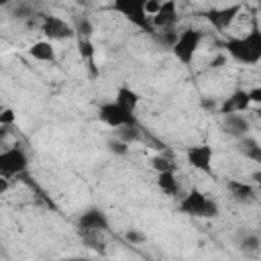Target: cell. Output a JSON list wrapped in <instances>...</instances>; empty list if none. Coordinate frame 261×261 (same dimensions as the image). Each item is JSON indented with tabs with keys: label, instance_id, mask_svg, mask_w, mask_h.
<instances>
[{
	"label": "cell",
	"instance_id": "9c48e42d",
	"mask_svg": "<svg viewBox=\"0 0 261 261\" xmlns=\"http://www.w3.org/2000/svg\"><path fill=\"white\" fill-rule=\"evenodd\" d=\"M243 4H230V6H220V8H212L208 10V20L216 31H228L234 20L241 16Z\"/></svg>",
	"mask_w": 261,
	"mask_h": 261
},
{
	"label": "cell",
	"instance_id": "7c38bea8",
	"mask_svg": "<svg viewBox=\"0 0 261 261\" xmlns=\"http://www.w3.org/2000/svg\"><path fill=\"white\" fill-rule=\"evenodd\" d=\"M80 228L82 230H106L108 228V218L102 210L90 208L80 216Z\"/></svg>",
	"mask_w": 261,
	"mask_h": 261
},
{
	"label": "cell",
	"instance_id": "4316f807",
	"mask_svg": "<svg viewBox=\"0 0 261 261\" xmlns=\"http://www.w3.org/2000/svg\"><path fill=\"white\" fill-rule=\"evenodd\" d=\"M224 61H226V57H224V55H218V57H216V59H214L210 65H212V67H220Z\"/></svg>",
	"mask_w": 261,
	"mask_h": 261
},
{
	"label": "cell",
	"instance_id": "8992f818",
	"mask_svg": "<svg viewBox=\"0 0 261 261\" xmlns=\"http://www.w3.org/2000/svg\"><path fill=\"white\" fill-rule=\"evenodd\" d=\"M39 29L45 35V39H49V41H65V39L75 37V27L71 22H67L65 18L57 16V14L41 16Z\"/></svg>",
	"mask_w": 261,
	"mask_h": 261
},
{
	"label": "cell",
	"instance_id": "5b68a950",
	"mask_svg": "<svg viewBox=\"0 0 261 261\" xmlns=\"http://www.w3.org/2000/svg\"><path fill=\"white\" fill-rule=\"evenodd\" d=\"M98 118H100L104 124H108L110 128H114V130L120 128V126H124V124L137 122V120H135V112L128 110V108H124V106L118 104L116 100L100 104V108H98Z\"/></svg>",
	"mask_w": 261,
	"mask_h": 261
},
{
	"label": "cell",
	"instance_id": "8fae6325",
	"mask_svg": "<svg viewBox=\"0 0 261 261\" xmlns=\"http://www.w3.org/2000/svg\"><path fill=\"white\" fill-rule=\"evenodd\" d=\"M251 106V98L247 90H234L228 98L222 100L220 104V114H232V112H245Z\"/></svg>",
	"mask_w": 261,
	"mask_h": 261
},
{
	"label": "cell",
	"instance_id": "4fadbf2b",
	"mask_svg": "<svg viewBox=\"0 0 261 261\" xmlns=\"http://www.w3.org/2000/svg\"><path fill=\"white\" fill-rule=\"evenodd\" d=\"M29 55H31L35 61H41V63H53V61L57 59L53 41H49V39L35 41V43L29 47Z\"/></svg>",
	"mask_w": 261,
	"mask_h": 261
},
{
	"label": "cell",
	"instance_id": "e0dca14e",
	"mask_svg": "<svg viewBox=\"0 0 261 261\" xmlns=\"http://www.w3.org/2000/svg\"><path fill=\"white\" fill-rule=\"evenodd\" d=\"M237 249L243 255H257L261 251V239L257 232H243L237 239Z\"/></svg>",
	"mask_w": 261,
	"mask_h": 261
},
{
	"label": "cell",
	"instance_id": "d4e9b609",
	"mask_svg": "<svg viewBox=\"0 0 261 261\" xmlns=\"http://www.w3.org/2000/svg\"><path fill=\"white\" fill-rule=\"evenodd\" d=\"M249 92V98H251V104H261V86H255Z\"/></svg>",
	"mask_w": 261,
	"mask_h": 261
},
{
	"label": "cell",
	"instance_id": "f546056e",
	"mask_svg": "<svg viewBox=\"0 0 261 261\" xmlns=\"http://www.w3.org/2000/svg\"><path fill=\"white\" fill-rule=\"evenodd\" d=\"M259 29H261V22H259Z\"/></svg>",
	"mask_w": 261,
	"mask_h": 261
},
{
	"label": "cell",
	"instance_id": "9a60e30c",
	"mask_svg": "<svg viewBox=\"0 0 261 261\" xmlns=\"http://www.w3.org/2000/svg\"><path fill=\"white\" fill-rule=\"evenodd\" d=\"M159 192L163 196H169V198H179V181L175 177V171H161L157 173V179H155Z\"/></svg>",
	"mask_w": 261,
	"mask_h": 261
},
{
	"label": "cell",
	"instance_id": "2e32d148",
	"mask_svg": "<svg viewBox=\"0 0 261 261\" xmlns=\"http://www.w3.org/2000/svg\"><path fill=\"white\" fill-rule=\"evenodd\" d=\"M226 188H228L230 198L237 200V202H251L255 198V188L251 184L243 181V179H230L226 184Z\"/></svg>",
	"mask_w": 261,
	"mask_h": 261
},
{
	"label": "cell",
	"instance_id": "30bf717a",
	"mask_svg": "<svg viewBox=\"0 0 261 261\" xmlns=\"http://www.w3.org/2000/svg\"><path fill=\"white\" fill-rule=\"evenodd\" d=\"M177 20H179L177 2L175 0H163L159 10L151 16V27L159 29V31H171V29H175Z\"/></svg>",
	"mask_w": 261,
	"mask_h": 261
},
{
	"label": "cell",
	"instance_id": "cb8c5ba5",
	"mask_svg": "<svg viewBox=\"0 0 261 261\" xmlns=\"http://www.w3.org/2000/svg\"><path fill=\"white\" fill-rule=\"evenodd\" d=\"M14 120H16L14 110H10V108H2V112H0V126H10Z\"/></svg>",
	"mask_w": 261,
	"mask_h": 261
},
{
	"label": "cell",
	"instance_id": "6da1fadb",
	"mask_svg": "<svg viewBox=\"0 0 261 261\" xmlns=\"http://www.w3.org/2000/svg\"><path fill=\"white\" fill-rule=\"evenodd\" d=\"M226 53L243 65H257L261 61V29L253 24L245 35L230 37L224 45Z\"/></svg>",
	"mask_w": 261,
	"mask_h": 261
},
{
	"label": "cell",
	"instance_id": "5bb4252c",
	"mask_svg": "<svg viewBox=\"0 0 261 261\" xmlns=\"http://www.w3.org/2000/svg\"><path fill=\"white\" fill-rule=\"evenodd\" d=\"M222 118H224V128H226V133L232 135V137H237V139L245 137V135L249 133V128H251V124H249V120L243 116V112L222 114Z\"/></svg>",
	"mask_w": 261,
	"mask_h": 261
},
{
	"label": "cell",
	"instance_id": "44dd1931",
	"mask_svg": "<svg viewBox=\"0 0 261 261\" xmlns=\"http://www.w3.org/2000/svg\"><path fill=\"white\" fill-rule=\"evenodd\" d=\"M106 145H108V151H110L112 155H116V157H124V155L128 153V147H130V145H126L124 141H120L118 137L110 139Z\"/></svg>",
	"mask_w": 261,
	"mask_h": 261
},
{
	"label": "cell",
	"instance_id": "f1b7e54d",
	"mask_svg": "<svg viewBox=\"0 0 261 261\" xmlns=\"http://www.w3.org/2000/svg\"><path fill=\"white\" fill-rule=\"evenodd\" d=\"M259 8H261V0H259Z\"/></svg>",
	"mask_w": 261,
	"mask_h": 261
},
{
	"label": "cell",
	"instance_id": "83f0119b",
	"mask_svg": "<svg viewBox=\"0 0 261 261\" xmlns=\"http://www.w3.org/2000/svg\"><path fill=\"white\" fill-rule=\"evenodd\" d=\"M0 4H8V0H0Z\"/></svg>",
	"mask_w": 261,
	"mask_h": 261
},
{
	"label": "cell",
	"instance_id": "d6986e66",
	"mask_svg": "<svg viewBox=\"0 0 261 261\" xmlns=\"http://www.w3.org/2000/svg\"><path fill=\"white\" fill-rule=\"evenodd\" d=\"M114 137H118V139L124 141L126 145H133V143L141 141V130H139L137 122H133V124H124V126L116 128V135H114Z\"/></svg>",
	"mask_w": 261,
	"mask_h": 261
},
{
	"label": "cell",
	"instance_id": "52a82bcc",
	"mask_svg": "<svg viewBox=\"0 0 261 261\" xmlns=\"http://www.w3.org/2000/svg\"><path fill=\"white\" fill-rule=\"evenodd\" d=\"M29 167V157L20 147H8L0 153V175L16 177Z\"/></svg>",
	"mask_w": 261,
	"mask_h": 261
},
{
	"label": "cell",
	"instance_id": "ac0fdd59",
	"mask_svg": "<svg viewBox=\"0 0 261 261\" xmlns=\"http://www.w3.org/2000/svg\"><path fill=\"white\" fill-rule=\"evenodd\" d=\"M118 104H122L124 108H128V110H137V106H139V94L133 90V88H128V86H120L118 90H116V98H114Z\"/></svg>",
	"mask_w": 261,
	"mask_h": 261
},
{
	"label": "cell",
	"instance_id": "603a6c76",
	"mask_svg": "<svg viewBox=\"0 0 261 261\" xmlns=\"http://www.w3.org/2000/svg\"><path fill=\"white\" fill-rule=\"evenodd\" d=\"M73 27H75V35H77V37H90V35H92V22H90L86 16L77 18V22H75Z\"/></svg>",
	"mask_w": 261,
	"mask_h": 261
},
{
	"label": "cell",
	"instance_id": "ffe728a7",
	"mask_svg": "<svg viewBox=\"0 0 261 261\" xmlns=\"http://www.w3.org/2000/svg\"><path fill=\"white\" fill-rule=\"evenodd\" d=\"M151 167H153L155 173H161V171H175L171 159H167L165 155H155V157L151 159Z\"/></svg>",
	"mask_w": 261,
	"mask_h": 261
},
{
	"label": "cell",
	"instance_id": "7a4b0ae2",
	"mask_svg": "<svg viewBox=\"0 0 261 261\" xmlns=\"http://www.w3.org/2000/svg\"><path fill=\"white\" fill-rule=\"evenodd\" d=\"M177 208L181 214L196 216V218H212L218 214V204L208 194H204L196 188H192L188 194H184L179 198Z\"/></svg>",
	"mask_w": 261,
	"mask_h": 261
},
{
	"label": "cell",
	"instance_id": "484cf974",
	"mask_svg": "<svg viewBox=\"0 0 261 261\" xmlns=\"http://www.w3.org/2000/svg\"><path fill=\"white\" fill-rule=\"evenodd\" d=\"M126 239H128L130 243H143V241H145V234H141V232H137L135 228H130V230L126 232Z\"/></svg>",
	"mask_w": 261,
	"mask_h": 261
},
{
	"label": "cell",
	"instance_id": "ba28073f",
	"mask_svg": "<svg viewBox=\"0 0 261 261\" xmlns=\"http://www.w3.org/2000/svg\"><path fill=\"white\" fill-rule=\"evenodd\" d=\"M186 159L196 171L210 173L212 171V161H214V149L206 143L192 145V147L186 149Z\"/></svg>",
	"mask_w": 261,
	"mask_h": 261
},
{
	"label": "cell",
	"instance_id": "7402d4cb",
	"mask_svg": "<svg viewBox=\"0 0 261 261\" xmlns=\"http://www.w3.org/2000/svg\"><path fill=\"white\" fill-rule=\"evenodd\" d=\"M77 45H80L82 57L88 59V61H92V57H94V45H92L90 37H77Z\"/></svg>",
	"mask_w": 261,
	"mask_h": 261
},
{
	"label": "cell",
	"instance_id": "3957f363",
	"mask_svg": "<svg viewBox=\"0 0 261 261\" xmlns=\"http://www.w3.org/2000/svg\"><path fill=\"white\" fill-rule=\"evenodd\" d=\"M200 45H202V31L190 27V29H186V31H181L177 35L175 43L171 45V53H173V57L179 63L192 65V61H194Z\"/></svg>",
	"mask_w": 261,
	"mask_h": 261
},
{
	"label": "cell",
	"instance_id": "277c9868",
	"mask_svg": "<svg viewBox=\"0 0 261 261\" xmlns=\"http://www.w3.org/2000/svg\"><path fill=\"white\" fill-rule=\"evenodd\" d=\"M147 4L149 0H112V10L126 18L128 22H133L135 27L149 29L151 18L147 14Z\"/></svg>",
	"mask_w": 261,
	"mask_h": 261
}]
</instances>
